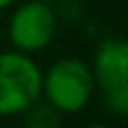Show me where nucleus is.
Masks as SVG:
<instances>
[{"label": "nucleus", "instance_id": "20e7f679", "mask_svg": "<svg viewBox=\"0 0 128 128\" xmlns=\"http://www.w3.org/2000/svg\"><path fill=\"white\" fill-rule=\"evenodd\" d=\"M92 76L100 90L109 92L128 83V40L107 38L95 48L92 55Z\"/></svg>", "mask_w": 128, "mask_h": 128}, {"label": "nucleus", "instance_id": "423d86ee", "mask_svg": "<svg viewBox=\"0 0 128 128\" xmlns=\"http://www.w3.org/2000/svg\"><path fill=\"white\" fill-rule=\"evenodd\" d=\"M17 0H0V10H5V7H10V5H14Z\"/></svg>", "mask_w": 128, "mask_h": 128}, {"label": "nucleus", "instance_id": "39448f33", "mask_svg": "<svg viewBox=\"0 0 128 128\" xmlns=\"http://www.w3.org/2000/svg\"><path fill=\"white\" fill-rule=\"evenodd\" d=\"M104 97H107V104H109V109L114 114H126L128 116V83L116 88V90L104 92Z\"/></svg>", "mask_w": 128, "mask_h": 128}, {"label": "nucleus", "instance_id": "7ed1b4c3", "mask_svg": "<svg viewBox=\"0 0 128 128\" xmlns=\"http://www.w3.org/2000/svg\"><path fill=\"white\" fill-rule=\"evenodd\" d=\"M57 33V14L48 0H26L12 12L7 22V38L14 50L40 52Z\"/></svg>", "mask_w": 128, "mask_h": 128}, {"label": "nucleus", "instance_id": "0eeeda50", "mask_svg": "<svg viewBox=\"0 0 128 128\" xmlns=\"http://www.w3.org/2000/svg\"><path fill=\"white\" fill-rule=\"evenodd\" d=\"M48 2H52V0H48Z\"/></svg>", "mask_w": 128, "mask_h": 128}, {"label": "nucleus", "instance_id": "f03ea898", "mask_svg": "<svg viewBox=\"0 0 128 128\" xmlns=\"http://www.w3.org/2000/svg\"><path fill=\"white\" fill-rule=\"evenodd\" d=\"M43 71L28 52H0V116H22L40 100Z\"/></svg>", "mask_w": 128, "mask_h": 128}, {"label": "nucleus", "instance_id": "f257e3e1", "mask_svg": "<svg viewBox=\"0 0 128 128\" xmlns=\"http://www.w3.org/2000/svg\"><path fill=\"white\" fill-rule=\"evenodd\" d=\"M95 88L90 64L76 57H62L43 74L40 97H45V102L60 116L78 114L88 107Z\"/></svg>", "mask_w": 128, "mask_h": 128}]
</instances>
